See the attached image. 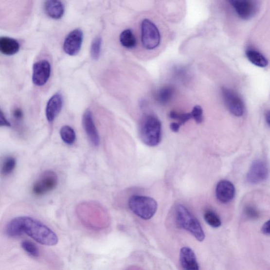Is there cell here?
<instances>
[{
  "label": "cell",
  "mask_w": 270,
  "mask_h": 270,
  "mask_svg": "<svg viewBox=\"0 0 270 270\" xmlns=\"http://www.w3.org/2000/svg\"><path fill=\"white\" fill-rule=\"evenodd\" d=\"M191 113L192 118L198 124H201L203 122L204 120L203 110L200 106L197 105L195 106Z\"/></svg>",
  "instance_id": "27"
},
{
  "label": "cell",
  "mask_w": 270,
  "mask_h": 270,
  "mask_svg": "<svg viewBox=\"0 0 270 270\" xmlns=\"http://www.w3.org/2000/svg\"><path fill=\"white\" fill-rule=\"evenodd\" d=\"M174 93V90L172 87H163L157 93L156 98L160 104H166L172 99Z\"/></svg>",
  "instance_id": "20"
},
{
  "label": "cell",
  "mask_w": 270,
  "mask_h": 270,
  "mask_svg": "<svg viewBox=\"0 0 270 270\" xmlns=\"http://www.w3.org/2000/svg\"><path fill=\"white\" fill-rule=\"evenodd\" d=\"M180 260L184 270H199L197 256L190 248L184 247L180 251Z\"/></svg>",
  "instance_id": "15"
},
{
  "label": "cell",
  "mask_w": 270,
  "mask_h": 270,
  "mask_svg": "<svg viewBox=\"0 0 270 270\" xmlns=\"http://www.w3.org/2000/svg\"><path fill=\"white\" fill-rule=\"evenodd\" d=\"M204 217L206 222L212 228H217L221 227V219L214 211L211 210L206 211Z\"/></svg>",
  "instance_id": "22"
},
{
  "label": "cell",
  "mask_w": 270,
  "mask_h": 270,
  "mask_svg": "<svg viewBox=\"0 0 270 270\" xmlns=\"http://www.w3.org/2000/svg\"><path fill=\"white\" fill-rule=\"evenodd\" d=\"M58 184L57 174L53 171L43 172L35 182L32 191L35 196L41 197L51 192Z\"/></svg>",
  "instance_id": "5"
},
{
  "label": "cell",
  "mask_w": 270,
  "mask_h": 270,
  "mask_svg": "<svg viewBox=\"0 0 270 270\" xmlns=\"http://www.w3.org/2000/svg\"><path fill=\"white\" fill-rule=\"evenodd\" d=\"M261 231L266 235H270V219L263 225Z\"/></svg>",
  "instance_id": "31"
},
{
  "label": "cell",
  "mask_w": 270,
  "mask_h": 270,
  "mask_svg": "<svg viewBox=\"0 0 270 270\" xmlns=\"http://www.w3.org/2000/svg\"><path fill=\"white\" fill-rule=\"evenodd\" d=\"M20 49V45L16 40L9 37L0 38V50L5 55H11L17 54Z\"/></svg>",
  "instance_id": "17"
},
{
  "label": "cell",
  "mask_w": 270,
  "mask_h": 270,
  "mask_svg": "<svg viewBox=\"0 0 270 270\" xmlns=\"http://www.w3.org/2000/svg\"><path fill=\"white\" fill-rule=\"evenodd\" d=\"M245 215L250 219H256L260 216V213L258 211L254 208V206L248 205L244 209Z\"/></svg>",
  "instance_id": "28"
},
{
  "label": "cell",
  "mask_w": 270,
  "mask_h": 270,
  "mask_svg": "<svg viewBox=\"0 0 270 270\" xmlns=\"http://www.w3.org/2000/svg\"><path fill=\"white\" fill-rule=\"evenodd\" d=\"M268 176V168L265 163L261 160H256L250 168L247 180L251 184H259L266 180Z\"/></svg>",
  "instance_id": "10"
},
{
  "label": "cell",
  "mask_w": 270,
  "mask_h": 270,
  "mask_svg": "<svg viewBox=\"0 0 270 270\" xmlns=\"http://www.w3.org/2000/svg\"><path fill=\"white\" fill-rule=\"evenodd\" d=\"M162 123L158 117L149 114L142 118L139 134L141 140L145 145L150 147L159 145L162 140Z\"/></svg>",
  "instance_id": "2"
},
{
  "label": "cell",
  "mask_w": 270,
  "mask_h": 270,
  "mask_svg": "<svg viewBox=\"0 0 270 270\" xmlns=\"http://www.w3.org/2000/svg\"><path fill=\"white\" fill-rule=\"evenodd\" d=\"M0 125H1V126H11V124L5 118L2 111H1V114H0Z\"/></svg>",
  "instance_id": "30"
},
{
  "label": "cell",
  "mask_w": 270,
  "mask_h": 270,
  "mask_svg": "<svg viewBox=\"0 0 270 270\" xmlns=\"http://www.w3.org/2000/svg\"><path fill=\"white\" fill-rule=\"evenodd\" d=\"M82 122L85 133L90 142L92 145L98 146L100 144V137L90 110H87L84 112Z\"/></svg>",
  "instance_id": "12"
},
{
  "label": "cell",
  "mask_w": 270,
  "mask_h": 270,
  "mask_svg": "<svg viewBox=\"0 0 270 270\" xmlns=\"http://www.w3.org/2000/svg\"><path fill=\"white\" fill-rule=\"evenodd\" d=\"M63 105V98L60 93L54 94L47 103L46 115L49 122L52 123L59 115Z\"/></svg>",
  "instance_id": "14"
},
{
  "label": "cell",
  "mask_w": 270,
  "mask_h": 270,
  "mask_svg": "<svg viewBox=\"0 0 270 270\" xmlns=\"http://www.w3.org/2000/svg\"><path fill=\"white\" fill-rule=\"evenodd\" d=\"M175 220L178 227L190 232L197 239L202 242L204 240V232L198 219L185 206L179 204L175 211Z\"/></svg>",
  "instance_id": "3"
},
{
  "label": "cell",
  "mask_w": 270,
  "mask_h": 270,
  "mask_svg": "<svg viewBox=\"0 0 270 270\" xmlns=\"http://www.w3.org/2000/svg\"><path fill=\"white\" fill-rule=\"evenodd\" d=\"M266 118L267 122L268 123V124L270 126V110L268 111L267 112V114L266 115Z\"/></svg>",
  "instance_id": "33"
},
{
  "label": "cell",
  "mask_w": 270,
  "mask_h": 270,
  "mask_svg": "<svg viewBox=\"0 0 270 270\" xmlns=\"http://www.w3.org/2000/svg\"><path fill=\"white\" fill-rule=\"evenodd\" d=\"M216 197L219 202L226 204L233 199L235 195V188L230 181H219L216 187Z\"/></svg>",
  "instance_id": "13"
},
{
  "label": "cell",
  "mask_w": 270,
  "mask_h": 270,
  "mask_svg": "<svg viewBox=\"0 0 270 270\" xmlns=\"http://www.w3.org/2000/svg\"><path fill=\"white\" fill-rule=\"evenodd\" d=\"M61 139L67 145H72L76 141V135L74 129L69 126H64L60 131Z\"/></svg>",
  "instance_id": "21"
},
{
  "label": "cell",
  "mask_w": 270,
  "mask_h": 270,
  "mask_svg": "<svg viewBox=\"0 0 270 270\" xmlns=\"http://www.w3.org/2000/svg\"><path fill=\"white\" fill-rule=\"evenodd\" d=\"M16 160L13 157L9 156L5 158L1 167L2 174L7 176L14 172L16 166Z\"/></svg>",
  "instance_id": "23"
},
{
  "label": "cell",
  "mask_w": 270,
  "mask_h": 270,
  "mask_svg": "<svg viewBox=\"0 0 270 270\" xmlns=\"http://www.w3.org/2000/svg\"><path fill=\"white\" fill-rule=\"evenodd\" d=\"M169 117L177 121L180 126L189 121L192 118L191 113H180L176 111L169 112Z\"/></svg>",
  "instance_id": "24"
},
{
  "label": "cell",
  "mask_w": 270,
  "mask_h": 270,
  "mask_svg": "<svg viewBox=\"0 0 270 270\" xmlns=\"http://www.w3.org/2000/svg\"><path fill=\"white\" fill-rule=\"evenodd\" d=\"M12 115L15 120L17 122H20L22 121L23 118V114L22 110L20 108H16L14 110Z\"/></svg>",
  "instance_id": "29"
},
{
  "label": "cell",
  "mask_w": 270,
  "mask_h": 270,
  "mask_svg": "<svg viewBox=\"0 0 270 270\" xmlns=\"http://www.w3.org/2000/svg\"><path fill=\"white\" fill-rule=\"evenodd\" d=\"M102 40L101 37L99 36L95 37L91 43L90 48V54L91 57L94 60H98L101 53Z\"/></svg>",
  "instance_id": "25"
},
{
  "label": "cell",
  "mask_w": 270,
  "mask_h": 270,
  "mask_svg": "<svg viewBox=\"0 0 270 270\" xmlns=\"http://www.w3.org/2000/svg\"><path fill=\"white\" fill-rule=\"evenodd\" d=\"M236 14L243 19L248 20L256 14L257 4L251 0H231L230 1Z\"/></svg>",
  "instance_id": "8"
},
{
  "label": "cell",
  "mask_w": 270,
  "mask_h": 270,
  "mask_svg": "<svg viewBox=\"0 0 270 270\" xmlns=\"http://www.w3.org/2000/svg\"><path fill=\"white\" fill-rule=\"evenodd\" d=\"M142 42L144 48L153 50L160 45L161 36L156 25L148 19H144L141 24Z\"/></svg>",
  "instance_id": "6"
},
{
  "label": "cell",
  "mask_w": 270,
  "mask_h": 270,
  "mask_svg": "<svg viewBox=\"0 0 270 270\" xmlns=\"http://www.w3.org/2000/svg\"><path fill=\"white\" fill-rule=\"evenodd\" d=\"M6 234L10 237L27 234L44 246H54L58 242L54 232L37 219L29 216H18L12 219L6 228Z\"/></svg>",
  "instance_id": "1"
},
{
  "label": "cell",
  "mask_w": 270,
  "mask_h": 270,
  "mask_svg": "<svg viewBox=\"0 0 270 270\" xmlns=\"http://www.w3.org/2000/svg\"><path fill=\"white\" fill-rule=\"evenodd\" d=\"M21 247L25 252L31 256L37 257L39 256V249L32 242L28 240L23 241L21 243Z\"/></svg>",
  "instance_id": "26"
},
{
  "label": "cell",
  "mask_w": 270,
  "mask_h": 270,
  "mask_svg": "<svg viewBox=\"0 0 270 270\" xmlns=\"http://www.w3.org/2000/svg\"><path fill=\"white\" fill-rule=\"evenodd\" d=\"M128 206L135 215L145 220L152 218L158 208V203L154 198L139 195L130 198Z\"/></svg>",
  "instance_id": "4"
},
{
  "label": "cell",
  "mask_w": 270,
  "mask_h": 270,
  "mask_svg": "<svg viewBox=\"0 0 270 270\" xmlns=\"http://www.w3.org/2000/svg\"><path fill=\"white\" fill-rule=\"evenodd\" d=\"M51 66L45 60L37 61L33 67V83L37 86L45 85L50 78Z\"/></svg>",
  "instance_id": "11"
},
{
  "label": "cell",
  "mask_w": 270,
  "mask_h": 270,
  "mask_svg": "<svg viewBox=\"0 0 270 270\" xmlns=\"http://www.w3.org/2000/svg\"><path fill=\"white\" fill-rule=\"evenodd\" d=\"M246 55L248 60L257 67L263 68L268 65V61L265 56L255 50L248 49Z\"/></svg>",
  "instance_id": "18"
},
{
  "label": "cell",
  "mask_w": 270,
  "mask_h": 270,
  "mask_svg": "<svg viewBox=\"0 0 270 270\" xmlns=\"http://www.w3.org/2000/svg\"><path fill=\"white\" fill-rule=\"evenodd\" d=\"M83 33L79 29L72 31L66 37L64 43V52L68 55H76L80 51L83 41Z\"/></svg>",
  "instance_id": "9"
},
{
  "label": "cell",
  "mask_w": 270,
  "mask_h": 270,
  "mask_svg": "<svg viewBox=\"0 0 270 270\" xmlns=\"http://www.w3.org/2000/svg\"><path fill=\"white\" fill-rule=\"evenodd\" d=\"M119 40L125 48L132 49L136 46V37L130 29L124 30L119 37Z\"/></svg>",
  "instance_id": "19"
},
{
  "label": "cell",
  "mask_w": 270,
  "mask_h": 270,
  "mask_svg": "<svg viewBox=\"0 0 270 270\" xmlns=\"http://www.w3.org/2000/svg\"><path fill=\"white\" fill-rule=\"evenodd\" d=\"M222 95L224 103L232 114L242 116L244 112V104L242 98L233 90L223 87Z\"/></svg>",
  "instance_id": "7"
},
{
  "label": "cell",
  "mask_w": 270,
  "mask_h": 270,
  "mask_svg": "<svg viewBox=\"0 0 270 270\" xmlns=\"http://www.w3.org/2000/svg\"><path fill=\"white\" fill-rule=\"evenodd\" d=\"M44 9L46 14L54 19H59L64 14V5L60 1L49 0L44 4Z\"/></svg>",
  "instance_id": "16"
},
{
  "label": "cell",
  "mask_w": 270,
  "mask_h": 270,
  "mask_svg": "<svg viewBox=\"0 0 270 270\" xmlns=\"http://www.w3.org/2000/svg\"><path fill=\"white\" fill-rule=\"evenodd\" d=\"M180 127V126L177 122H173L170 125V128L171 130L173 132H175V133H177Z\"/></svg>",
  "instance_id": "32"
}]
</instances>
